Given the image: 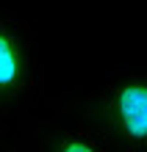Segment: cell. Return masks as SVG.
<instances>
[{
	"mask_svg": "<svg viewBox=\"0 0 147 152\" xmlns=\"http://www.w3.org/2000/svg\"><path fill=\"white\" fill-rule=\"evenodd\" d=\"M53 116L81 124L108 152H147V72L114 69L103 86L83 94H44Z\"/></svg>",
	"mask_w": 147,
	"mask_h": 152,
	"instance_id": "6da1fadb",
	"label": "cell"
},
{
	"mask_svg": "<svg viewBox=\"0 0 147 152\" xmlns=\"http://www.w3.org/2000/svg\"><path fill=\"white\" fill-rule=\"evenodd\" d=\"M44 97V69L36 25L11 8H0V116L17 122Z\"/></svg>",
	"mask_w": 147,
	"mask_h": 152,
	"instance_id": "7a4b0ae2",
	"label": "cell"
},
{
	"mask_svg": "<svg viewBox=\"0 0 147 152\" xmlns=\"http://www.w3.org/2000/svg\"><path fill=\"white\" fill-rule=\"evenodd\" d=\"M6 152H108L100 141L75 122L61 116L28 113L11 122Z\"/></svg>",
	"mask_w": 147,
	"mask_h": 152,
	"instance_id": "3957f363",
	"label": "cell"
},
{
	"mask_svg": "<svg viewBox=\"0 0 147 152\" xmlns=\"http://www.w3.org/2000/svg\"><path fill=\"white\" fill-rule=\"evenodd\" d=\"M8 133H11V122L0 116V152H6V141H8Z\"/></svg>",
	"mask_w": 147,
	"mask_h": 152,
	"instance_id": "277c9868",
	"label": "cell"
}]
</instances>
